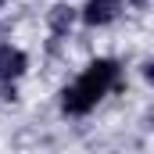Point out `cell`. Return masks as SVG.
Returning <instances> with one entry per match:
<instances>
[{"label": "cell", "instance_id": "cell-1", "mask_svg": "<svg viewBox=\"0 0 154 154\" xmlns=\"http://www.w3.org/2000/svg\"><path fill=\"white\" fill-rule=\"evenodd\" d=\"M118 75H122V68H118V61H111V57L90 61V65L79 72L75 82L65 86V93H61V111L72 115V118L90 115V111L118 86Z\"/></svg>", "mask_w": 154, "mask_h": 154}, {"label": "cell", "instance_id": "cell-2", "mask_svg": "<svg viewBox=\"0 0 154 154\" xmlns=\"http://www.w3.org/2000/svg\"><path fill=\"white\" fill-rule=\"evenodd\" d=\"M118 14H122V0H86V7H82L79 18L86 25H108Z\"/></svg>", "mask_w": 154, "mask_h": 154}, {"label": "cell", "instance_id": "cell-3", "mask_svg": "<svg viewBox=\"0 0 154 154\" xmlns=\"http://www.w3.org/2000/svg\"><path fill=\"white\" fill-rule=\"evenodd\" d=\"M25 68H29V57L18 47L4 43L0 47V82H14L18 75H25Z\"/></svg>", "mask_w": 154, "mask_h": 154}, {"label": "cell", "instance_id": "cell-4", "mask_svg": "<svg viewBox=\"0 0 154 154\" xmlns=\"http://www.w3.org/2000/svg\"><path fill=\"white\" fill-rule=\"evenodd\" d=\"M72 22H75V7H68V4H57L54 11H50V29L61 36V32H68L72 29Z\"/></svg>", "mask_w": 154, "mask_h": 154}, {"label": "cell", "instance_id": "cell-5", "mask_svg": "<svg viewBox=\"0 0 154 154\" xmlns=\"http://www.w3.org/2000/svg\"><path fill=\"white\" fill-rule=\"evenodd\" d=\"M0 4H4V0H0Z\"/></svg>", "mask_w": 154, "mask_h": 154}]
</instances>
